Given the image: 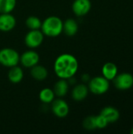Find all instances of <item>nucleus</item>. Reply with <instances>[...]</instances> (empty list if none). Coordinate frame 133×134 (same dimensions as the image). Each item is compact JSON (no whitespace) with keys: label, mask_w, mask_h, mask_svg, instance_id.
Instances as JSON below:
<instances>
[{"label":"nucleus","mask_w":133,"mask_h":134,"mask_svg":"<svg viewBox=\"0 0 133 134\" xmlns=\"http://www.w3.org/2000/svg\"><path fill=\"white\" fill-rule=\"evenodd\" d=\"M40 60L38 53L32 49L24 52L20 56V63L26 68H31L34 65L38 64Z\"/></svg>","instance_id":"obj_8"},{"label":"nucleus","mask_w":133,"mask_h":134,"mask_svg":"<svg viewBox=\"0 0 133 134\" xmlns=\"http://www.w3.org/2000/svg\"><path fill=\"white\" fill-rule=\"evenodd\" d=\"M42 22V21L38 17L35 16H30L27 18L25 24L29 30H38L41 29Z\"/></svg>","instance_id":"obj_20"},{"label":"nucleus","mask_w":133,"mask_h":134,"mask_svg":"<svg viewBox=\"0 0 133 134\" xmlns=\"http://www.w3.org/2000/svg\"><path fill=\"white\" fill-rule=\"evenodd\" d=\"M53 70L59 79L67 80L76 75L78 70V61L72 54L63 53L55 60Z\"/></svg>","instance_id":"obj_1"},{"label":"nucleus","mask_w":133,"mask_h":134,"mask_svg":"<svg viewBox=\"0 0 133 134\" xmlns=\"http://www.w3.org/2000/svg\"><path fill=\"white\" fill-rule=\"evenodd\" d=\"M89 88L85 83H80L75 85L71 91V97L75 101L84 100L89 94Z\"/></svg>","instance_id":"obj_11"},{"label":"nucleus","mask_w":133,"mask_h":134,"mask_svg":"<svg viewBox=\"0 0 133 134\" xmlns=\"http://www.w3.org/2000/svg\"><path fill=\"white\" fill-rule=\"evenodd\" d=\"M55 97L56 95L53 92V90L50 88H43L41 90L38 94L39 100L45 104H51L55 99Z\"/></svg>","instance_id":"obj_18"},{"label":"nucleus","mask_w":133,"mask_h":134,"mask_svg":"<svg viewBox=\"0 0 133 134\" xmlns=\"http://www.w3.org/2000/svg\"><path fill=\"white\" fill-rule=\"evenodd\" d=\"M69 90V83L67 80L60 79L54 85L53 92L57 97H65Z\"/></svg>","instance_id":"obj_14"},{"label":"nucleus","mask_w":133,"mask_h":134,"mask_svg":"<svg viewBox=\"0 0 133 134\" xmlns=\"http://www.w3.org/2000/svg\"><path fill=\"white\" fill-rule=\"evenodd\" d=\"M63 20L56 16H50L42 22L41 31L45 36L57 37L63 32Z\"/></svg>","instance_id":"obj_2"},{"label":"nucleus","mask_w":133,"mask_h":134,"mask_svg":"<svg viewBox=\"0 0 133 134\" xmlns=\"http://www.w3.org/2000/svg\"><path fill=\"white\" fill-rule=\"evenodd\" d=\"M92 8L90 0H74L72 3V11L77 16H84Z\"/></svg>","instance_id":"obj_9"},{"label":"nucleus","mask_w":133,"mask_h":134,"mask_svg":"<svg viewBox=\"0 0 133 134\" xmlns=\"http://www.w3.org/2000/svg\"><path fill=\"white\" fill-rule=\"evenodd\" d=\"M114 86L119 90H127L133 86V75L128 72L118 74L113 79Z\"/></svg>","instance_id":"obj_7"},{"label":"nucleus","mask_w":133,"mask_h":134,"mask_svg":"<svg viewBox=\"0 0 133 134\" xmlns=\"http://www.w3.org/2000/svg\"><path fill=\"white\" fill-rule=\"evenodd\" d=\"M16 5V0H0V13H10Z\"/></svg>","instance_id":"obj_19"},{"label":"nucleus","mask_w":133,"mask_h":134,"mask_svg":"<svg viewBox=\"0 0 133 134\" xmlns=\"http://www.w3.org/2000/svg\"><path fill=\"white\" fill-rule=\"evenodd\" d=\"M82 126H83L85 130H89V131H92V130H96V118H95V116L90 115V116L86 117L84 119L83 122H82Z\"/></svg>","instance_id":"obj_21"},{"label":"nucleus","mask_w":133,"mask_h":134,"mask_svg":"<svg viewBox=\"0 0 133 134\" xmlns=\"http://www.w3.org/2000/svg\"><path fill=\"white\" fill-rule=\"evenodd\" d=\"M90 79H91V78H90L89 75H88V74H83L82 75V81L83 83H88Z\"/></svg>","instance_id":"obj_23"},{"label":"nucleus","mask_w":133,"mask_h":134,"mask_svg":"<svg viewBox=\"0 0 133 134\" xmlns=\"http://www.w3.org/2000/svg\"><path fill=\"white\" fill-rule=\"evenodd\" d=\"M89 92L95 95H102L106 93L110 88V81L102 76L92 78L88 82Z\"/></svg>","instance_id":"obj_4"},{"label":"nucleus","mask_w":133,"mask_h":134,"mask_svg":"<svg viewBox=\"0 0 133 134\" xmlns=\"http://www.w3.org/2000/svg\"><path fill=\"white\" fill-rule=\"evenodd\" d=\"M30 74L31 77L37 81H44L48 77V70L42 65H39L38 64L34 65L31 68Z\"/></svg>","instance_id":"obj_15"},{"label":"nucleus","mask_w":133,"mask_h":134,"mask_svg":"<svg viewBox=\"0 0 133 134\" xmlns=\"http://www.w3.org/2000/svg\"><path fill=\"white\" fill-rule=\"evenodd\" d=\"M44 36L40 29L30 30L24 37V43L29 49H36L43 42Z\"/></svg>","instance_id":"obj_5"},{"label":"nucleus","mask_w":133,"mask_h":134,"mask_svg":"<svg viewBox=\"0 0 133 134\" xmlns=\"http://www.w3.org/2000/svg\"><path fill=\"white\" fill-rule=\"evenodd\" d=\"M78 31V24L73 18L67 19L63 24V32L67 36L72 37L77 34Z\"/></svg>","instance_id":"obj_16"},{"label":"nucleus","mask_w":133,"mask_h":134,"mask_svg":"<svg viewBox=\"0 0 133 134\" xmlns=\"http://www.w3.org/2000/svg\"><path fill=\"white\" fill-rule=\"evenodd\" d=\"M16 24V18L10 13H0V31L8 32L12 31Z\"/></svg>","instance_id":"obj_10"},{"label":"nucleus","mask_w":133,"mask_h":134,"mask_svg":"<svg viewBox=\"0 0 133 134\" xmlns=\"http://www.w3.org/2000/svg\"><path fill=\"white\" fill-rule=\"evenodd\" d=\"M8 79L10 82L13 84L20 83L24 79V71L18 65L12 67L8 71Z\"/></svg>","instance_id":"obj_17"},{"label":"nucleus","mask_w":133,"mask_h":134,"mask_svg":"<svg viewBox=\"0 0 133 134\" xmlns=\"http://www.w3.org/2000/svg\"><path fill=\"white\" fill-rule=\"evenodd\" d=\"M96 118V129H100V130H102V129H104L107 126V125L109 124L108 122L106 120V119L102 116L100 114L99 115H96L95 116Z\"/></svg>","instance_id":"obj_22"},{"label":"nucleus","mask_w":133,"mask_h":134,"mask_svg":"<svg viewBox=\"0 0 133 134\" xmlns=\"http://www.w3.org/2000/svg\"><path fill=\"white\" fill-rule=\"evenodd\" d=\"M118 74V68L117 65L112 62H107L103 64L102 68V75L109 81H113V79Z\"/></svg>","instance_id":"obj_13"},{"label":"nucleus","mask_w":133,"mask_h":134,"mask_svg":"<svg viewBox=\"0 0 133 134\" xmlns=\"http://www.w3.org/2000/svg\"><path fill=\"white\" fill-rule=\"evenodd\" d=\"M131 133L133 134V127L132 128V130H131Z\"/></svg>","instance_id":"obj_24"},{"label":"nucleus","mask_w":133,"mask_h":134,"mask_svg":"<svg viewBox=\"0 0 133 134\" xmlns=\"http://www.w3.org/2000/svg\"><path fill=\"white\" fill-rule=\"evenodd\" d=\"M51 111L57 118L63 119L68 115L70 108L66 100L60 97H58L56 100L54 99L53 101L51 103Z\"/></svg>","instance_id":"obj_6"},{"label":"nucleus","mask_w":133,"mask_h":134,"mask_svg":"<svg viewBox=\"0 0 133 134\" xmlns=\"http://www.w3.org/2000/svg\"><path fill=\"white\" fill-rule=\"evenodd\" d=\"M20 63L19 53L12 48H3L0 49V64L5 68H12Z\"/></svg>","instance_id":"obj_3"},{"label":"nucleus","mask_w":133,"mask_h":134,"mask_svg":"<svg viewBox=\"0 0 133 134\" xmlns=\"http://www.w3.org/2000/svg\"><path fill=\"white\" fill-rule=\"evenodd\" d=\"M100 115L106 119L108 123H114L120 118L119 111L116 108L112 106H107L103 108L100 111Z\"/></svg>","instance_id":"obj_12"}]
</instances>
